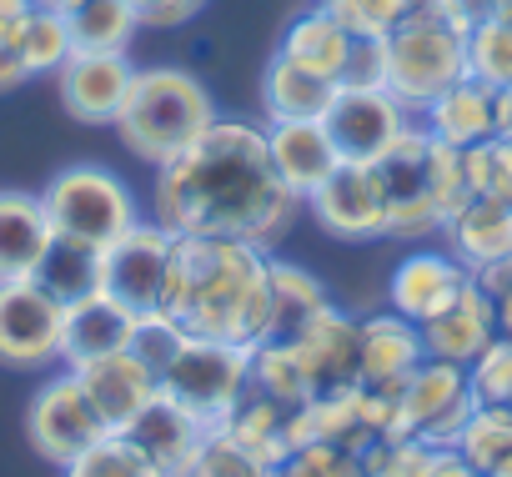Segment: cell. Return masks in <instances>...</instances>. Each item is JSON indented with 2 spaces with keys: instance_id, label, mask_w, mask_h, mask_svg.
<instances>
[{
  "instance_id": "cell-1",
  "label": "cell",
  "mask_w": 512,
  "mask_h": 477,
  "mask_svg": "<svg viewBox=\"0 0 512 477\" xmlns=\"http://www.w3.org/2000/svg\"><path fill=\"white\" fill-rule=\"evenodd\" d=\"M302 211V196L267 156V126L216 116L186 151L156 166V221L176 236H236L277 247Z\"/></svg>"
},
{
  "instance_id": "cell-2",
  "label": "cell",
  "mask_w": 512,
  "mask_h": 477,
  "mask_svg": "<svg viewBox=\"0 0 512 477\" xmlns=\"http://www.w3.org/2000/svg\"><path fill=\"white\" fill-rule=\"evenodd\" d=\"M166 312L196 337L256 347L272 317V252L236 236H181Z\"/></svg>"
},
{
  "instance_id": "cell-3",
  "label": "cell",
  "mask_w": 512,
  "mask_h": 477,
  "mask_svg": "<svg viewBox=\"0 0 512 477\" xmlns=\"http://www.w3.org/2000/svg\"><path fill=\"white\" fill-rule=\"evenodd\" d=\"M387 201V236L392 242H427L442 221L472 196L462 176V151L442 146L422 121H412L377 161H372Z\"/></svg>"
},
{
  "instance_id": "cell-4",
  "label": "cell",
  "mask_w": 512,
  "mask_h": 477,
  "mask_svg": "<svg viewBox=\"0 0 512 477\" xmlns=\"http://www.w3.org/2000/svg\"><path fill=\"white\" fill-rule=\"evenodd\" d=\"M211 121H216L211 91L191 71H181V66H146V71H136V81L126 91V106H121V116L111 126H116L121 146L136 161L161 166L176 151H186Z\"/></svg>"
},
{
  "instance_id": "cell-5",
  "label": "cell",
  "mask_w": 512,
  "mask_h": 477,
  "mask_svg": "<svg viewBox=\"0 0 512 477\" xmlns=\"http://www.w3.org/2000/svg\"><path fill=\"white\" fill-rule=\"evenodd\" d=\"M382 46H387V91L412 116L467 76V31L452 16H442L432 0L417 6Z\"/></svg>"
},
{
  "instance_id": "cell-6",
  "label": "cell",
  "mask_w": 512,
  "mask_h": 477,
  "mask_svg": "<svg viewBox=\"0 0 512 477\" xmlns=\"http://www.w3.org/2000/svg\"><path fill=\"white\" fill-rule=\"evenodd\" d=\"M41 206L51 216V231L66 236V242H81V247H111L141 221L136 211V196L131 186L106 171V166H66L46 181L41 191Z\"/></svg>"
},
{
  "instance_id": "cell-7",
  "label": "cell",
  "mask_w": 512,
  "mask_h": 477,
  "mask_svg": "<svg viewBox=\"0 0 512 477\" xmlns=\"http://www.w3.org/2000/svg\"><path fill=\"white\" fill-rule=\"evenodd\" d=\"M246 387H251V347L196 337V332H186L176 357L161 367V392L176 407H186L196 422H206L211 432Z\"/></svg>"
},
{
  "instance_id": "cell-8",
  "label": "cell",
  "mask_w": 512,
  "mask_h": 477,
  "mask_svg": "<svg viewBox=\"0 0 512 477\" xmlns=\"http://www.w3.org/2000/svg\"><path fill=\"white\" fill-rule=\"evenodd\" d=\"M176 247L181 236L161 221H136L121 242L101 252V292L131 307L136 317L166 312L176 292Z\"/></svg>"
},
{
  "instance_id": "cell-9",
  "label": "cell",
  "mask_w": 512,
  "mask_h": 477,
  "mask_svg": "<svg viewBox=\"0 0 512 477\" xmlns=\"http://www.w3.org/2000/svg\"><path fill=\"white\" fill-rule=\"evenodd\" d=\"M477 412V397L467 387V367L422 357L417 372L397 392V432L422 437L427 447H452L462 422Z\"/></svg>"
},
{
  "instance_id": "cell-10",
  "label": "cell",
  "mask_w": 512,
  "mask_h": 477,
  "mask_svg": "<svg viewBox=\"0 0 512 477\" xmlns=\"http://www.w3.org/2000/svg\"><path fill=\"white\" fill-rule=\"evenodd\" d=\"M26 437H31V447L46 462L66 467L71 457H81L86 447H96L101 437H111V427L96 412L86 382L66 367L61 377H46L41 392L31 397V407H26Z\"/></svg>"
},
{
  "instance_id": "cell-11",
  "label": "cell",
  "mask_w": 512,
  "mask_h": 477,
  "mask_svg": "<svg viewBox=\"0 0 512 477\" xmlns=\"http://www.w3.org/2000/svg\"><path fill=\"white\" fill-rule=\"evenodd\" d=\"M61 327L66 307L31 277V282H0V367H51L61 362Z\"/></svg>"
},
{
  "instance_id": "cell-12",
  "label": "cell",
  "mask_w": 512,
  "mask_h": 477,
  "mask_svg": "<svg viewBox=\"0 0 512 477\" xmlns=\"http://www.w3.org/2000/svg\"><path fill=\"white\" fill-rule=\"evenodd\" d=\"M412 121L417 116L387 86H337V96H332V106L322 116L337 156L342 161H362V166H372Z\"/></svg>"
},
{
  "instance_id": "cell-13",
  "label": "cell",
  "mask_w": 512,
  "mask_h": 477,
  "mask_svg": "<svg viewBox=\"0 0 512 477\" xmlns=\"http://www.w3.org/2000/svg\"><path fill=\"white\" fill-rule=\"evenodd\" d=\"M317 226L337 242H377L387 236V201H382V181L372 166L362 161H337L332 176L302 201Z\"/></svg>"
},
{
  "instance_id": "cell-14",
  "label": "cell",
  "mask_w": 512,
  "mask_h": 477,
  "mask_svg": "<svg viewBox=\"0 0 512 477\" xmlns=\"http://www.w3.org/2000/svg\"><path fill=\"white\" fill-rule=\"evenodd\" d=\"M51 81H56L66 116H76L81 126H111L126 106L136 66L126 51H71V61Z\"/></svg>"
},
{
  "instance_id": "cell-15",
  "label": "cell",
  "mask_w": 512,
  "mask_h": 477,
  "mask_svg": "<svg viewBox=\"0 0 512 477\" xmlns=\"http://www.w3.org/2000/svg\"><path fill=\"white\" fill-rule=\"evenodd\" d=\"M312 397H342L362 387V322L342 307H327L297 342H292Z\"/></svg>"
},
{
  "instance_id": "cell-16",
  "label": "cell",
  "mask_w": 512,
  "mask_h": 477,
  "mask_svg": "<svg viewBox=\"0 0 512 477\" xmlns=\"http://www.w3.org/2000/svg\"><path fill=\"white\" fill-rule=\"evenodd\" d=\"M472 282V272L442 247V252H407L387 282V307L407 322H432L462 287Z\"/></svg>"
},
{
  "instance_id": "cell-17",
  "label": "cell",
  "mask_w": 512,
  "mask_h": 477,
  "mask_svg": "<svg viewBox=\"0 0 512 477\" xmlns=\"http://www.w3.org/2000/svg\"><path fill=\"white\" fill-rule=\"evenodd\" d=\"M442 247L477 277L497 262L512 257V201L497 196H467L447 221H442Z\"/></svg>"
},
{
  "instance_id": "cell-18",
  "label": "cell",
  "mask_w": 512,
  "mask_h": 477,
  "mask_svg": "<svg viewBox=\"0 0 512 477\" xmlns=\"http://www.w3.org/2000/svg\"><path fill=\"white\" fill-rule=\"evenodd\" d=\"M131 337H136V312L121 307V302L106 297V292H91V297H81V302L66 307L61 362H66L71 372H81V367H91V362H101V357L126 352Z\"/></svg>"
},
{
  "instance_id": "cell-19",
  "label": "cell",
  "mask_w": 512,
  "mask_h": 477,
  "mask_svg": "<svg viewBox=\"0 0 512 477\" xmlns=\"http://www.w3.org/2000/svg\"><path fill=\"white\" fill-rule=\"evenodd\" d=\"M492 337H497V307H492V292L477 277L432 322H422L427 357H442V362H457V367H467Z\"/></svg>"
},
{
  "instance_id": "cell-20",
  "label": "cell",
  "mask_w": 512,
  "mask_h": 477,
  "mask_svg": "<svg viewBox=\"0 0 512 477\" xmlns=\"http://www.w3.org/2000/svg\"><path fill=\"white\" fill-rule=\"evenodd\" d=\"M76 377L86 382V392H91V402H96V412L106 417L111 432H126V427L141 417V407L161 392L156 367H146L131 347L116 352V357H101V362L81 367Z\"/></svg>"
},
{
  "instance_id": "cell-21",
  "label": "cell",
  "mask_w": 512,
  "mask_h": 477,
  "mask_svg": "<svg viewBox=\"0 0 512 477\" xmlns=\"http://www.w3.org/2000/svg\"><path fill=\"white\" fill-rule=\"evenodd\" d=\"M427 357L422 347V327L387 312L362 317V387L377 392H402V382L417 372V362Z\"/></svg>"
},
{
  "instance_id": "cell-22",
  "label": "cell",
  "mask_w": 512,
  "mask_h": 477,
  "mask_svg": "<svg viewBox=\"0 0 512 477\" xmlns=\"http://www.w3.org/2000/svg\"><path fill=\"white\" fill-rule=\"evenodd\" d=\"M126 437L166 472V477H176V472H186L191 467V457L206 447V437H211V427L206 422H196L186 407H176L166 392H156L146 407H141V417L126 427Z\"/></svg>"
},
{
  "instance_id": "cell-23",
  "label": "cell",
  "mask_w": 512,
  "mask_h": 477,
  "mask_svg": "<svg viewBox=\"0 0 512 477\" xmlns=\"http://www.w3.org/2000/svg\"><path fill=\"white\" fill-rule=\"evenodd\" d=\"M56 242L51 216L31 191H0V282H31Z\"/></svg>"
},
{
  "instance_id": "cell-24",
  "label": "cell",
  "mask_w": 512,
  "mask_h": 477,
  "mask_svg": "<svg viewBox=\"0 0 512 477\" xmlns=\"http://www.w3.org/2000/svg\"><path fill=\"white\" fill-rule=\"evenodd\" d=\"M417 121H422L442 146L467 151V146L497 136V91L482 86V81H472V76H462V81H452L442 96H432V101L417 111Z\"/></svg>"
},
{
  "instance_id": "cell-25",
  "label": "cell",
  "mask_w": 512,
  "mask_h": 477,
  "mask_svg": "<svg viewBox=\"0 0 512 477\" xmlns=\"http://www.w3.org/2000/svg\"><path fill=\"white\" fill-rule=\"evenodd\" d=\"M267 156H272L277 176H282L302 201H307V196L332 176V166L342 161L322 121H267Z\"/></svg>"
},
{
  "instance_id": "cell-26",
  "label": "cell",
  "mask_w": 512,
  "mask_h": 477,
  "mask_svg": "<svg viewBox=\"0 0 512 477\" xmlns=\"http://www.w3.org/2000/svg\"><path fill=\"white\" fill-rule=\"evenodd\" d=\"M216 437H226L231 447H241L251 457H262L267 467H282V457L292 452L287 447V407L256 387H246L236 397V407L216 422Z\"/></svg>"
},
{
  "instance_id": "cell-27",
  "label": "cell",
  "mask_w": 512,
  "mask_h": 477,
  "mask_svg": "<svg viewBox=\"0 0 512 477\" xmlns=\"http://www.w3.org/2000/svg\"><path fill=\"white\" fill-rule=\"evenodd\" d=\"M337 96V81L322 76V71H307L287 56H272L267 61V76H262V106H267V121H322L327 106Z\"/></svg>"
},
{
  "instance_id": "cell-28",
  "label": "cell",
  "mask_w": 512,
  "mask_h": 477,
  "mask_svg": "<svg viewBox=\"0 0 512 477\" xmlns=\"http://www.w3.org/2000/svg\"><path fill=\"white\" fill-rule=\"evenodd\" d=\"M327 307H332V297L307 267L272 257V317H267L272 342H297Z\"/></svg>"
},
{
  "instance_id": "cell-29",
  "label": "cell",
  "mask_w": 512,
  "mask_h": 477,
  "mask_svg": "<svg viewBox=\"0 0 512 477\" xmlns=\"http://www.w3.org/2000/svg\"><path fill=\"white\" fill-rule=\"evenodd\" d=\"M347 51H352V36L342 31V21H337L327 6L297 16V21L287 26L282 46H277V56H287V61H297V66H307V71H322V76H332V81L342 76Z\"/></svg>"
},
{
  "instance_id": "cell-30",
  "label": "cell",
  "mask_w": 512,
  "mask_h": 477,
  "mask_svg": "<svg viewBox=\"0 0 512 477\" xmlns=\"http://www.w3.org/2000/svg\"><path fill=\"white\" fill-rule=\"evenodd\" d=\"M36 282H41L61 307H71V302L101 292V247H81V242H66V236H56L51 252H46V262H41V272H36Z\"/></svg>"
},
{
  "instance_id": "cell-31",
  "label": "cell",
  "mask_w": 512,
  "mask_h": 477,
  "mask_svg": "<svg viewBox=\"0 0 512 477\" xmlns=\"http://www.w3.org/2000/svg\"><path fill=\"white\" fill-rule=\"evenodd\" d=\"M66 26L76 51H126L131 36L141 31L126 0H81L76 11H66Z\"/></svg>"
},
{
  "instance_id": "cell-32",
  "label": "cell",
  "mask_w": 512,
  "mask_h": 477,
  "mask_svg": "<svg viewBox=\"0 0 512 477\" xmlns=\"http://www.w3.org/2000/svg\"><path fill=\"white\" fill-rule=\"evenodd\" d=\"M251 387H256V392H267L272 402H282L287 412L302 407V402L312 397L307 372H302L292 342H272V337H262V342L251 347Z\"/></svg>"
},
{
  "instance_id": "cell-33",
  "label": "cell",
  "mask_w": 512,
  "mask_h": 477,
  "mask_svg": "<svg viewBox=\"0 0 512 477\" xmlns=\"http://www.w3.org/2000/svg\"><path fill=\"white\" fill-rule=\"evenodd\" d=\"M71 26H66V16L61 11H31L26 16V31H21V41H16V56H21V66H26V81H41V76H56L66 61H71Z\"/></svg>"
},
{
  "instance_id": "cell-34",
  "label": "cell",
  "mask_w": 512,
  "mask_h": 477,
  "mask_svg": "<svg viewBox=\"0 0 512 477\" xmlns=\"http://www.w3.org/2000/svg\"><path fill=\"white\" fill-rule=\"evenodd\" d=\"M452 447H457L482 477H492L497 467L512 462V412H507V407H477V412L462 422V432H457Z\"/></svg>"
},
{
  "instance_id": "cell-35",
  "label": "cell",
  "mask_w": 512,
  "mask_h": 477,
  "mask_svg": "<svg viewBox=\"0 0 512 477\" xmlns=\"http://www.w3.org/2000/svg\"><path fill=\"white\" fill-rule=\"evenodd\" d=\"M61 477H166L126 432H111L101 437L96 447H86L81 457H71L61 467Z\"/></svg>"
},
{
  "instance_id": "cell-36",
  "label": "cell",
  "mask_w": 512,
  "mask_h": 477,
  "mask_svg": "<svg viewBox=\"0 0 512 477\" xmlns=\"http://www.w3.org/2000/svg\"><path fill=\"white\" fill-rule=\"evenodd\" d=\"M467 76L492 91L512 86V21L487 16V21L467 26Z\"/></svg>"
},
{
  "instance_id": "cell-37",
  "label": "cell",
  "mask_w": 512,
  "mask_h": 477,
  "mask_svg": "<svg viewBox=\"0 0 512 477\" xmlns=\"http://www.w3.org/2000/svg\"><path fill=\"white\" fill-rule=\"evenodd\" d=\"M322 6L342 21L347 36H357V41H387L417 11V0H322Z\"/></svg>"
},
{
  "instance_id": "cell-38",
  "label": "cell",
  "mask_w": 512,
  "mask_h": 477,
  "mask_svg": "<svg viewBox=\"0 0 512 477\" xmlns=\"http://www.w3.org/2000/svg\"><path fill=\"white\" fill-rule=\"evenodd\" d=\"M462 176H467V191H472V196L512 201V141L487 136V141L467 146V151H462Z\"/></svg>"
},
{
  "instance_id": "cell-39",
  "label": "cell",
  "mask_w": 512,
  "mask_h": 477,
  "mask_svg": "<svg viewBox=\"0 0 512 477\" xmlns=\"http://www.w3.org/2000/svg\"><path fill=\"white\" fill-rule=\"evenodd\" d=\"M437 447H427L422 437H407V432H387L377 437L367 452H362V472L367 477H427Z\"/></svg>"
},
{
  "instance_id": "cell-40",
  "label": "cell",
  "mask_w": 512,
  "mask_h": 477,
  "mask_svg": "<svg viewBox=\"0 0 512 477\" xmlns=\"http://www.w3.org/2000/svg\"><path fill=\"white\" fill-rule=\"evenodd\" d=\"M467 387H472L477 407H507L512 402V342L502 332L467 362Z\"/></svg>"
},
{
  "instance_id": "cell-41",
  "label": "cell",
  "mask_w": 512,
  "mask_h": 477,
  "mask_svg": "<svg viewBox=\"0 0 512 477\" xmlns=\"http://www.w3.org/2000/svg\"><path fill=\"white\" fill-rule=\"evenodd\" d=\"M176 477H277V467H267L262 457H251V452H241V447H231L226 437H206V447L191 457V467L186 472H176Z\"/></svg>"
},
{
  "instance_id": "cell-42",
  "label": "cell",
  "mask_w": 512,
  "mask_h": 477,
  "mask_svg": "<svg viewBox=\"0 0 512 477\" xmlns=\"http://www.w3.org/2000/svg\"><path fill=\"white\" fill-rule=\"evenodd\" d=\"M277 477H367L362 457L332 442H312V447H292L277 467Z\"/></svg>"
},
{
  "instance_id": "cell-43",
  "label": "cell",
  "mask_w": 512,
  "mask_h": 477,
  "mask_svg": "<svg viewBox=\"0 0 512 477\" xmlns=\"http://www.w3.org/2000/svg\"><path fill=\"white\" fill-rule=\"evenodd\" d=\"M186 342V327L171 317V312H146V317H136V337H131V352L146 362V367H156V377H161V367L176 357V347Z\"/></svg>"
},
{
  "instance_id": "cell-44",
  "label": "cell",
  "mask_w": 512,
  "mask_h": 477,
  "mask_svg": "<svg viewBox=\"0 0 512 477\" xmlns=\"http://www.w3.org/2000/svg\"><path fill=\"white\" fill-rule=\"evenodd\" d=\"M337 86H387V46L352 36V51H347V61H342Z\"/></svg>"
},
{
  "instance_id": "cell-45",
  "label": "cell",
  "mask_w": 512,
  "mask_h": 477,
  "mask_svg": "<svg viewBox=\"0 0 512 477\" xmlns=\"http://www.w3.org/2000/svg\"><path fill=\"white\" fill-rule=\"evenodd\" d=\"M126 6L136 11L141 26H151V31H176V26H186V21L201 16L206 0H126Z\"/></svg>"
},
{
  "instance_id": "cell-46",
  "label": "cell",
  "mask_w": 512,
  "mask_h": 477,
  "mask_svg": "<svg viewBox=\"0 0 512 477\" xmlns=\"http://www.w3.org/2000/svg\"><path fill=\"white\" fill-rule=\"evenodd\" d=\"M477 282L492 292V307H497V332L512 342V257H507V262H497V267H487V272H477Z\"/></svg>"
},
{
  "instance_id": "cell-47",
  "label": "cell",
  "mask_w": 512,
  "mask_h": 477,
  "mask_svg": "<svg viewBox=\"0 0 512 477\" xmlns=\"http://www.w3.org/2000/svg\"><path fill=\"white\" fill-rule=\"evenodd\" d=\"M31 11H36L31 0H0V46H11V51H16V41H21Z\"/></svg>"
},
{
  "instance_id": "cell-48",
  "label": "cell",
  "mask_w": 512,
  "mask_h": 477,
  "mask_svg": "<svg viewBox=\"0 0 512 477\" xmlns=\"http://www.w3.org/2000/svg\"><path fill=\"white\" fill-rule=\"evenodd\" d=\"M432 6H437L442 16H452V21H457L462 31L492 16V0H432Z\"/></svg>"
},
{
  "instance_id": "cell-49",
  "label": "cell",
  "mask_w": 512,
  "mask_h": 477,
  "mask_svg": "<svg viewBox=\"0 0 512 477\" xmlns=\"http://www.w3.org/2000/svg\"><path fill=\"white\" fill-rule=\"evenodd\" d=\"M427 477H482L457 447H437V457H432V467H427Z\"/></svg>"
},
{
  "instance_id": "cell-50",
  "label": "cell",
  "mask_w": 512,
  "mask_h": 477,
  "mask_svg": "<svg viewBox=\"0 0 512 477\" xmlns=\"http://www.w3.org/2000/svg\"><path fill=\"white\" fill-rule=\"evenodd\" d=\"M16 86H26V66H21V56L11 46H0V96L16 91Z\"/></svg>"
},
{
  "instance_id": "cell-51",
  "label": "cell",
  "mask_w": 512,
  "mask_h": 477,
  "mask_svg": "<svg viewBox=\"0 0 512 477\" xmlns=\"http://www.w3.org/2000/svg\"><path fill=\"white\" fill-rule=\"evenodd\" d=\"M497 136H502V141H512V86H502V91H497Z\"/></svg>"
},
{
  "instance_id": "cell-52",
  "label": "cell",
  "mask_w": 512,
  "mask_h": 477,
  "mask_svg": "<svg viewBox=\"0 0 512 477\" xmlns=\"http://www.w3.org/2000/svg\"><path fill=\"white\" fill-rule=\"evenodd\" d=\"M31 6H41V11H61V16H66V11L81 6V0H31Z\"/></svg>"
},
{
  "instance_id": "cell-53",
  "label": "cell",
  "mask_w": 512,
  "mask_h": 477,
  "mask_svg": "<svg viewBox=\"0 0 512 477\" xmlns=\"http://www.w3.org/2000/svg\"><path fill=\"white\" fill-rule=\"evenodd\" d=\"M492 16L497 21H512V0H492Z\"/></svg>"
},
{
  "instance_id": "cell-54",
  "label": "cell",
  "mask_w": 512,
  "mask_h": 477,
  "mask_svg": "<svg viewBox=\"0 0 512 477\" xmlns=\"http://www.w3.org/2000/svg\"><path fill=\"white\" fill-rule=\"evenodd\" d=\"M492 477H512V462H507V467H497V472H492Z\"/></svg>"
}]
</instances>
